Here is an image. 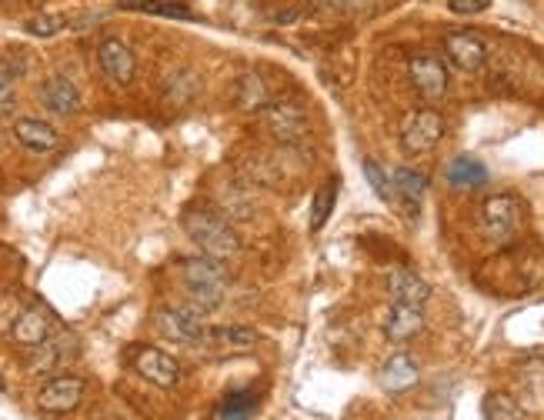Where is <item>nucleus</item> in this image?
<instances>
[{
    "instance_id": "1",
    "label": "nucleus",
    "mask_w": 544,
    "mask_h": 420,
    "mask_svg": "<svg viewBox=\"0 0 544 420\" xmlns=\"http://www.w3.org/2000/svg\"><path fill=\"white\" fill-rule=\"evenodd\" d=\"M181 277L187 287V297L197 310H217L227 297V284H231V274H227L224 260L217 257H187L181 260Z\"/></svg>"
},
{
    "instance_id": "2",
    "label": "nucleus",
    "mask_w": 544,
    "mask_h": 420,
    "mask_svg": "<svg viewBox=\"0 0 544 420\" xmlns=\"http://www.w3.org/2000/svg\"><path fill=\"white\" fill-rule=\"evenodd\" d=\"M181 224H184V234L194 240L201 254L217 257V260L241 254V237H237V230L231 227V220L214 214V210H187Z\"/></svg>"
},
{
    "instance_id": "3",
    "label": "nucleus",
    "mask_w": 544,
    "mask_h": 420,
    "mask_svg": "<svg viewBox=\"0 0 544 420\" xmlns=\"http://www.w3.org/2000/svg\"><path fill=\"white\" fill-rule=\"evenodd\" d=\"M154 327L161 330L167 340L174 344H187V347H204L207 340V327L204 324V310L191 307H161L154 314Z\"/></svg>"
},
{
    "instance_id": "4",
    "label": "nucleus",
    "mask_w": 544,
    "mask_h": 420,
    "mask_svg": "<svg viewBox=\"0 0 544 420\" xmlns=\"http://www.w3.org/2000/svg\"><path fill=\"white\" fill-rule=\"evenodd\" d=\"M524 224V204L514 194H494L481 204V230L494 244H504L521 230Z\"/></svg>"
},
{
    "instance_id": "5",
    "label": "nucleus",
    "mask_w": 544,
    "mask_h": 420,
    "mask_svg": "<svg viewBox=\"0 0 544 420\" xmlns=\"http://www.w3.org/2000/svg\"><path fill=\"white\" fill-rule=\"evenodd\" d=\"M444 137V117L438 110H411L401 124V147L408 157L431 154Z\"/></svg>"
},
{
    "instance_id": "6",
    "label": "nucleus",
    "mask_w": 544,
    "mask_h": 420,
    "mask_svg": "<svg viewBox=\"0 0 544 420\" xmlns=\"http://www.w3.org/2000/svg\"><path fill=\"white\" fill-rule=\"evenodd\" d=\"M408 77L418 97L428 100V104H438V100L448 97V70L434 54H414L408 60Z\"/></svg>"
},
{
    "instance_id": "7",
    "label": "nucleus",
    "mask_w": 544,
    "mask_h": 420,
    "mask_svg": "<svg viewBox=\"0 0 544 420\" xmlns=\"http://www.w3.org/2000/svg\"><path fill=\"white\" fill-rule=\"evenodd\" d=\"M131 364H134L137 374H141L144 380H151L154 387L171 390V387L181 384V364L157 347H134Z\"/></svg>"
},
{
    "instance_id": "8",
    "label": "nucleus",
    "mask_w": 544,
    "mask_h": 420,
    "mask_svg": "<svg viewBox=\"0 0 544 420\" xmlns=\"http://www.w3.org/2000/svg\"><path fill=\"white\" fill-rule=\"evenodd\" d=\"M267 114V127H271V134L281 140V144H301L304 137L311 134V124H308V114H304L301 104H294V100H278L271 107L264 110Z\"/></svg>"
},
{
    "instance_id": "9",
    "label": "nucleus",
    "mask_w": 544,
    "mask_h": 420,
    "mask_svg": "<svg viewBox=\"0 0 544 420\" xmlns=\"http://www.w3.org/2000/svg\"><path fill=\"white\" fill-rule=\"evenodd\" d=\"M444 54L464 74H478L488 64V44L478 34H471V30H454V34L444 37Z\"/></svg>"
},
{
    "instance_id": "10",
    "label": "nucleus",
    "mask_w": 544,
    "mask_h": 420,
    "mask_svg": "<svg viewBox=\"0 0 544 420\" xmlns=\"http://www.w3.org/2000/svg\"><path fill=\"white\" fill-rule=\"evenodd\" d=\"M391 187H394V197L391 204L401 210L404 220H418L421 217V200H424V190H428V180H424L418 170L411 167H398L391 174Z\"/></svg>"
},
{
    "instance_id": "11",
    "label": "nucleus",
    "mask_w": 544,
    "mask_h": 420,
    "mask_svg": "<svg viewBox=\"0 0 544 420\" xmlns=\"http://www.w3.org/2000/svg\"><path fill=\"white\" fill-rule=\"evenodd\" d=\"M54 330H57V317L47 307L34 304L24 314H17V320L11 324V337L24 347H41L54 337Z\"/></svg>"
},
{
    "instance_id": "12",
    "label": "nucleus",
    "mask_w": 544,
    "mask_h": 420,
    "mask_svg": "<svg viewBox=\"0 0 544 420\" xmlns=\"http://www.w3.org/2000/svg\"><path fill=\"white\" fill-rule=\"evenodd\" d=\"M81 397H84L81 377H54L37 394V407L47 410V414H71L81 404Z\"/></svg>"
},
{
    "instance_id": "13",
    "label": "nucleus",
    "mask_w": 544,
    "mask_h": 420,
    "mask_svg": "<svg viewBox=\"0 0 544 420\" xmlns=\"http://www.w3.org/2000/svg\"><path fill=\"white\" fill-rule=\"evenodd\" d=\"M97 60H101V70L107 74V80L114 84H131L134 80V70H137V60H134V50L124 44V40H104L97 47Z\"/></svg>"
},
{
    "instance_id": "14",
    "label": "nucleus",
    "mask_w": 544,
    "mask_h": 420,
    "mask_svg": "<svg viewBox=\"0 0 544 420\" xmlns=\"http://www.w3.org/2000/svg\"><path fill=\"white\" fill-rule=\"evenodd\" d=\"M388 294H391V304L424 307L431 297V287L421 274H414V270H408V267H398L388 274Z\"/></svg>"
},
{
    "instance_id": "15",
    "label": "nucleus",
    "mask_w": 544,
    "mask_h": 420,
    "mask_svg": "<svg viewBox=\"0 0 544 420\" xmlns=\"http://www.w3.org/2000/svg\"><path fill=\"white\" fill-rule=\"evenodd\" d=\"M41 100H44L47 110H54V114H61V117L77 114V110H81V94H77L74 80L61 77V74H54V77L44 80V84H41Z\"/></svg>"
},
{
    "instance_id": "16",
    "label": "nucleus",
    "mask_w": 544,
    "mask_h": 420,
    "mask_svg": "<svg viewBox=\"0 0 544 420\" xmlns=\"http://www.w3.org/2000/svg\"><path fill=\"white\" fill-rule=\"evenodd\" d=\"M424 330V314L421 307H408V304H391L388 317H384V334L394 344H408Z\"/></svg>"
},
{
    "instance_id": "17",
    "label": "nucleus",
    "mask_w": 544,
    "mask_h": 420,
    "mask_svg": "<svg viewBox=\"0 0 544 420\" xmlns=\"http://www.w3.org/2000/svg\"><path fill=\"white\" fill-rule=\"evenodd\" d=\"M14 137L17 144L34 150V154H51V150L61 144V134L47 124V120H34V117H21L14 124Z\"/></svg>"
},
{
    "instance_id": "18",
    "label": "nucleus",
    "mask_w": 544,
    "mask_h": 420,
    "mask_svg": "<svg viewBox=\"0 0 544 420\" xmlns=\"http://www.w3.org/2000/svg\"><path fill=\"white\" fill-rule=\"evenodd\" d=\"M234 104L241 114H261L271 107V90H267L261 74H244L234 84Z\"/></svg>"
},
{
    "instance_id": "19",
    "label": "nucleus",
    "mask_w": 544,
    "mask_h": 420,
    "mask_svg": "<svg viewBox=\"0 0 544 420\" xmlns=\"http://www.w3.org/2000/svg\"><path fill=\"white\" fill-rule=\"evenodd\" d=\"M381 387L391 390V394H401V390H411L414 384H418V364L408 357V354H394L391 360H384L381 367Z\"/></svg>"
},
{
    "instance_id": "20",
    "label": "nucleus",
    "mask_w": 544,
    "mask_h": 420,
    "mask_svg": "<svg viewBox=\"0 0 544 420\" xmlns=\"http://www.w3.org/2000/svg\"><path fill=\"white\" fill-rule=\"evenodd\" d=\"M254 344H257V330L241 327V324L211 327V330H207V340H204V347H214V350H234V354H241V350L254 347Z\"/></svg>"
},
{
    "instance_id": "21",
    "label": "nucleus",
    "mask_w": 544,
    "mask_h": 420,
    "mask_svg": "<svg viewBox=\"0 0 544 420\" xmlns=\"http://www.w3.org/2000/svg\"><path fill=\"white\" fill-rule=\"evenodd\" d=\"M444 177H448V184H451V187H458V190H474V187H481L484 180H488V167H484L478 157L461 154V157H454L451 164H448V170H444Z\"/></svg>"
},
{
    "instance_id": "22",
    "label": "nucleus",
    "mask_w": 544,
    "mask_h": 420,
    "mask_svg": "<svg viewBox=\"0 0 544 420\" xmlns=\"http://www.w3.org/2000/svg\"><path fill=\"white\" fill-rule=\"evenodd\" d=\"M334 200H338V177L324 180V184L318 187V194L311 197V230H314V234L324 230V224H328V217L334 210Z\"/></svg>"
},
{
    "instance_id": "23",
    "label": "nucleus",
    "mask_w": 544,
    "mask_h": 420,
    "mask_svg": "<svg viewBox=\"0 0 544 420\" xmlns=\"http://www.w3.org/2000/svg\"><path fill=\"white\" fill-rule=\"evenodd\" d=\"M121 7L127 10H144V14H157V17H177V20H197V14L181 0H124Z\"/></svg>"
},
{
    "instance_id": "24",
    "label": "nucleus",
    "mask_w": 544,
    "mask_h": 420,
    "mask_svg": "<svg viewBox=\"0 0 544 420\" xmlns=\"http://www.w3.org/2000/svg\"><path fill=\"white\" fill-rule=\"evenodd\" d=\"M197 90H201V80H197V74H191V70H181V74L167 77V87H164V97L167 104H187V100L197 97Z\"/></svg>"
},
{
    "instance_id": "25",
    "label": "nucleus",
    "mask_w": 544,
    "mask_h": 420,
    "mask_svg": "<svg viewBox=\"0 0 544 420\" xmlns=\"http://www.w3.org/2000/svg\"><path fill=\"white\" fill-rule=\"evenodd\" d=\"M257 414V394L251 390H237V394H227L221 404V420H251Z\"/></svg>"
},
{
    "instance_id": "26",
    "label": "nucleus",
    "mask_w": 544,
    "mask_h": 420,
    "mask_svg": "<svg viewBox=\"0 0 544 420\" xmlns=\"http://www.w3.org/2000/svg\"><path fill=\"white\" fill-rule=\"evenodd\" d=\"M64 357H67L64 354V340H47V344H41L31 354L27 367H31V370H54Z\"/></svg>"
},
{
    "instance_id": "27",
    "label": "nucleus",
    "mask_w": 544,
    "mask_h": 420,
    "mask_svg": "<svg viewBox=\"0 0 544 420\" xmlns=\"http://www.w3.org/2000/svg\"><path fill=\"white\" fill-rule=\"evenodd\" d=\"M64 27H67V20L57 14H37L31 20H24V30L34 37H54V34H61Z\"/></svg>"
},
{
    "instance_id": "28",
    "label": "nucleus",
    "mask_w": 544,
    "mask_h": 420,
    "mask_svg": "<svg viewBox=\"0 0 544 420\" xmlns=\"http://www.w3.org/2000/svg\"><path fill=\"white\" fill-rule=\"evenodd\" d=\"M364 177H368V184L374 187V194H378L384 204H391L394 197V187H391V177L384 174V170L374 164V160H364Z\"/></svg>"
},
{
    "instance_id": "29",
    "label": "nucleus",
    "mask_w": 544,
    "mask_h": 420,
    "mask_svg": "<svg viewBox=\"0 0 544 420\" xmlns=\"http://www.w3.org/2000/svg\"><path fill=\"white\" fill-rule=\"evenodd\" d=\"M451 14H461V17H471V14H484L491 7V0H448Z\"/></svg>"
},
{
    "instance_id": "30",
    "label": "nucleus",
    "mask_w": 544,
    "mask_h": 420,
    "mask_svg": "<svg viewBox=\"0 0 544 420\" xmlns=\"http://www.w3.org/2000/svg\"><path fill=\"white\" fill-rule=\"evenodd\" d=\"M14 107V84H0V114Z\"/></svg>"
}]
</instances>
